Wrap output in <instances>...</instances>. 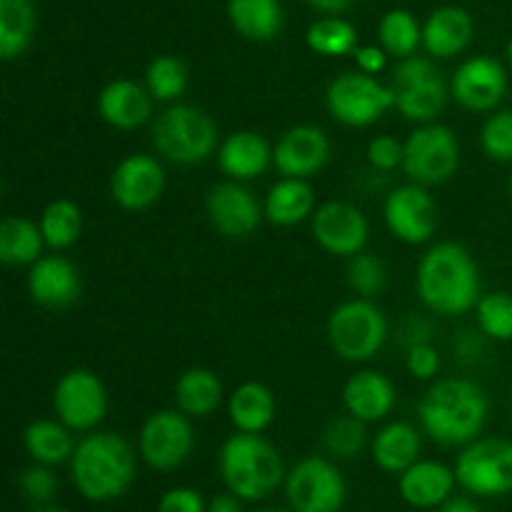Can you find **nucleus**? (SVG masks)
Instances as JSON below:
<instances>
[{"label":"nucleus","instance_id":"22","mask_svg":"<svg viewBox=\"0 0 512 512\" xmlns=\"http://www.w3.org/2000/svg\"><path fill=\"white\" fill-rule=\"evenodd\" d=\"M395 400H398V393H395L393 380L378 370H358L350 375L343 388L345 413L363 420L365 425L388 418L395 408Z\"/></svg>","mask_w":512,"mask_h":512},{"label":"nucleus","instance_id":"3","mask_svg":"<svg viewBox=\"0 0 512 512\" xmlns=\"http://www.w3.org/2000/svg\"><path fill=\"white\" fill-rule=\"evenodd\" d=\"M138 473L133 445L118 433H90L75 448L70 478L90 503H110L128 493Z\"/></svg>","mask_w":512,"mask_h":512},{"label":"nucleus","instance_id":"4","mask_svg":"<svg viewBox=\"0 0 512 512\" xmlns=\"http://www.w3.org/2000/svg\"><path fill=\"white\" fill-rule=\"evenodd\" d=\"M218 468L228 493L243 503L270 498L288 478L283 458L263 435H230L220 448Z\"/></svg>","mask_w":512,"mask_h":512},{"label":"nucleus","instance_id":"14","mask_svg":"<svg viewBox=\"0 0 512 512\" xmlns=\"http://www.w3.org/2000/svg\"><path fill=\"white\" fill-rule=\"evenodd\" d=\"M383 218L393 238L408 245H425L438 233V203L433 193L418 183L398 185L383 203Z\"/></svg>","mask_w":512,"mask_h":512},{"label":"nucleus","instance_id":"28","mask_svg":"<svg viewBox=\"0 0 512 512\" xmlns=\"http://www.w3.org/2000/svg\"><path fill=\"white\" fill-rule=\"evenodd\" d=\"M173 398L175 410L188 418H208L223 405V380L210 368H190L175 380Z\"/></svg>","mask_w":512,"mask_h":512},{"label":"nucleus","instance_id":"47","mask_svg":"<svg viewBox=\"0 0 512 512\" xmlns=\"http://www.w3.org/2000/svg\"><path fill=\"white\" fill-rule=\"evenodd\" d=\"M208 512H245L243 500L235 498L233 493H220L213 495V500L208 503Z\"/></svg>","mask_w":512,"mask_h":512},{"label":"nucleus","instance_id":"37","mask_svg":"<svg viewBox=\"0 0 512 512\" xmlns=\"http://www.w3.org/2000/svg\"><path fill=\"white\" fill-rule=\"evenodd\" d=\"M380 43H383L385 53L395 55V58H413L418 50L423 33L420 25L408 10H390L380 23Z\"/></svg>","mask_w":512,"mask_h":512},{"label":"nucleus","instance_id":"11","mask_svg":"<svg viewBox=\"0 0 512 512\" xmlns=\"http://www.w3.org/2000/svg\"><path fill=\"white\" fill-rule=\"evenodd\" d=\"M55 420L78 433H90L108 415V390L88 368L68 370L53 388Z\"/></svg>","mask_w":512,"mask_h":512},{"label":"nucleus","instance_id":"45","mask_svg":"<svg viewBox=\"0 0 512 512\" xmlns=\"http://www.w3.org/2000/svg\"><path fill=\"white\" fill-rule=\"evenodd\" d=\"M158 512H208V503L198 490L173 488L160 498Z\"/></svg>","mask_w":512,"mask_h":512},{"label":"nucleus","instance_id":"46","mask_svg":"<svg viewBox=\"0 0 512 512\" xmlns=\"http://www.w3.org/2000/svg\"><path fill=\"white\" fill-rule=\"evenodd\" d=\"M355 63H358L360 73L373 75L380 73L385 68V50L375 48V45H365V48L355 50Z\"/></svg>","mask_w":512,"mask_h":512},{"label":"nucleus","instance_id":"7","mask_svg":"<svg viewBox=\"0 0 512 512\" xmlns=\"http://www.w3.org/2000/svg\"><path fill=\"white\" fill-rule=\"evenodd\" d=\"M390 88L395 93V110L410 123L428 125L440 118L450 98V85L433 65V60L405 58L395 65L390 75Z\"/></svg>","mask_w":512,"mask_h":512},{"label":"nucleus","instance_id":"44","mask_svg":"<svg viewBox=\"0 0 512 512\" xmlns=\"http://www.w3.org/2000/svg\"><path fill=\"white\" fill-rule=\"evenodd\" d=\"M405 365H408V373L415 380H435L443 360H440V353L430 343H415L408 348Z\"/></svg>","mask_w":512,"mask_h":512},{"label":"nucleus","instance_id":"1","mask_svg":"<svg viewBox=\"0 0 512 512\" xmlns=\"http://www.w3.org/2000/svg\"><path fill=\"white\" fill-rule=\"evenodd\" d=\"M488 413V393L468 378L435 380L418 405L423 433L443 448L475 443L488 423Z\"/></svg>","mask_w":512,"mask_h":512},{"label":"nucleus","instance_id":"5","mask_svg":"<svg viewBox=\"0 0 512 512\" xmlns=\"http://www.w3.org/2000/svg\"><path fill=\"white\" fill-rule=\"evenodd\" d=\"M153 148L163 160L175 165H200L218 153V125L195 105H168L153 120Z\"/></svg>","mask_w":512,"mask_h":512},{"label":"nucleus","instance_id":"42","mask_svg":"<svg viewBox=\"0 0 512 512\" xmlns=\"http://www.w3.org/2000/svg\"><path fill=\"white\" fill-rule=\"evenodd\" d=\"M18 485L20 493L25 495V500L38 505V508H48L60 488L58 475H55L53 468H48V465H30V468H25L23 473H20Z\"/></svg>","mask_w":512,"mask_h":512},{"label":"nucleus","instance_id":"20","mask_svg":"<svg viewBox=\"0 0 512 512\" xmlns=\"http://www.w3.org/2000/svg\"><path fill=\"white\" fill-rule=\"evenodd\" d=\"M28 293L40 308L65 310L83 295V278L68 258L43 255L28 273Z\"/></svg>","mask_w":512,"mask_h":512},{"label":"nucleus","instance_id":"49","mask_svg":"<svg viewBox=\"0 0 512 512\" xmlns=\"http://www.w3.org/2000/svg\"><path fill=\"white\" fill-rule=\"evenodd\" d=\"M308 3L313 5L315 10H320V13H343V10H348L355 0H308Z\"/></svg>","mask_w":512,"mask_h":512},{"label":"nucleus","instance_id":"17","mask_svg":"<svg viewBox=\"0 0 512 512\" xmlns=\"http://www.w3.org/2000/svg\"><path fill=\"white\" fill-rule=\"evenodd\" d=\"M508 93V73L503 63L490 55L470 58L455 70L450 80V98L470 113H490Z\"/></svg>","mask_w":512,"mask_h":512},{"label":"nucleus","instance_id":"52","mask_svg":"<svg viewBox=\"0 0 512 512\" xmlns=\"http://www.w3.org/2000/svg\"><path fill=\"white\" fill-rule=\"evenodd\" d=\"M508 193H510V200H512V173H510V183H508Z\"/></svg>","mask_w":512,"mask_h":512},{"label":"nucleus","instance_id":"19","mask_svg":"<svg viewBox=\"0 0 512 512\" xmlns=\"http://www.w3.org/2000/svg\"><path fill=\"white\" fill-rule=\"evenodd\" d=\"M330 138L318 125H293L273 145V165L283 178L308 180L330 163Z\"/></svg>","mask_w":512,"mask_h":512},{"label":"nucleus","instance_id":"29","mask_svg":"<svg viewBox=\"0 0 512 512\" xmlns=\"http://www.w3.org/2000/svg\"><path fill=\"white\" fill-rule=\"evenodd\" d=\"M473 38V20L463 8H440L423 28V45L433 58H455Z\"/></svg>","mask_w":512,"mask_h":512},{"label":"nucleus","instance_id":"39","mask_svg":"<svg viewBox=\"0 0 512 512\" xmlns=\"http://www.w3.org/2000/svg\"><path fill=\"white\" fill-rule=\"evenodd\" d=\"M355 28L340 18H325L310 25L308 45L320 55L340 58V55L355 53Z\"/></svg>","mask_w":512,"mask_h":512},{"label":"nucleus","instance_id":"13","mask_svg":"<svg viewBox=\"0 0 512 512\" xmlns=\"http://www.w3.org/2000/svg\"><path fill=\"white\" fill-rule=\"evenodd\" d=\"M283 488L293 512H340L348 495L340 470L320 455L295 463Z\"/></svg>","mask_w":512,"mask_h":512},{"label":"nucleus","instance_id":"38","mask_svg":"<svg viewBox=\"0 0 512 512\" xmlns=\"http://www.w3.org/2000/svg\"><path fill=\"white\" fill-rule=\"evenodd\" d=\"M480 333L495 343H512V293L493 290L475 305Z\"/></svg>","mask_w":512,"mask_h":512},{"label":"nucleus","instance_id":"34","mask_svg":"<svg viewBox=\"0 0 512 512\" xmlns=\"http://www.w3.org/2000/svg\"><path fill=\"white\" fill-rule=\"evenodd\" d=\"M38 225L48 248L68 250L78 243L83 233V210L75 200L58 198L45 205Z\"/></svg>","mask_w":512,"mask_h":512},{"label":"nucleus","instance_id":"40","mask_svg":"<svg viewBox=\"0 0 512 512\" xmlns=\"http://www.w3.org/2000/svg\"><path fill=\"white\" fill-rule=\"evenodd\" d=\"M345 278H348L350 290H353L358 298L373 300L375 295L383 293L385 285H388V270H385V263L378 255L360 253L348 260Z\"/></svg>","mask_w":512,"mask_h":512},{"label":"nucleus","instance_id":"51","mask_svg":"<svg viewBox=\"0 0 512 512\" xmlns=\"http://www.w3.org/2000/svg\"><path fill=\"white\" fill-rule=\"evenodd\" d=\"M508 60H510V68H512V40H510V45H508Z\"/></svg>","mask_w":512,"mask_h":512},{"label":"nucleus","instance_id":"27","mask_svg":"<svg viewBox=\"0 0 512 512\" xmlns=\"http://www.w3.org/2000/svg\"><path fill=\"white\" fill-rule=\"evenodd\" d=\"M265 220L278 228H295L315 215V193L308 180L280 178L263 200Z\"/></svg>","mask_w":512,"mask_h":512},{"label":"nucleus","instance_id":"21","mask_svg":"<svg viewBox=\"0 0 512 512\" xmlns=\"http://www.w3.org/2000/svg\"><path fill=\"white\" fill-rule=\"evenodd\" d=\"M98 115L103 123L118 130H138L153 118V98L145 85L118 78L98 95Z\"/></svg>","mask_w":512,"mask_h":512},{"label":"nucleus","instance_id":"9","mask_svg":"<svg viewBox=\"0 0 512 512\" xmlns=\"http://www.w3.org/2000/svg\"><path fill=\"white\" fill-rule=\"evenodd\" d=\"M460 168V143L458 135L443 123L418 125L405 140L403 170L410 183L423 188L443 185L458 173Z\"/></svg>","mask_w":512,"mask_h":512},{"label":"nucleus","instance_id":"41","mask_svg":"<svg viewBox=\"0 0 512 512\" xmlns=\"http://www.w3.org/2000/svg\"><path fill=\"white\" fill-rule=\"evenodd\" d=\"M480 148L495 163H512V110H495L480 128Z\"/></svg>","mask_w":512,"mask_h":512},{"label":"nucleus","instance_id":"43","mask_svg":"<svg viewBox=\"0 0 512 512\" xmlns=\"http://www.w3.org/2000/svg\"><path fill=\"white\" fill-rule=\"evenodd\" d=\"M368 163L375 173H393V170L403 168V158H405V143H400L395 135H375L373 140L368 143Z\"/></svg>","mask_w":512,"mask_h":512},{"label":"nucleus","instance_id":"24","mask_svg":"<svg viewBox=\"0 0 512 512\" xmlns=\"http://www.w3.org/2000/svg\"><path fill=\"white\" fill-rule=\"evenodd\" d=\"M458 485L455 470L438 460H418L413 468L405 470L398 478L400 498L413 508H440L453 498V490Z\"/></svg>","mask_w":512,"mask_h":512},{"label":"nucleus","instance_id":"53","mask_svg":"<svg viewBox=\"0 0 512 512\" xmlns=\"http://www.w3.org/2000/svg\"><path fill=\"white\" fill-rule=\"evenodd\" d=\"M260 512H285V510H260Z\"/></svg>","mask_w":512,"mask_h":512},{"label":"nucleus","instance_id":"23","mask_svg":"<svg viewBox=\"0 0 512 512\" xmlns=\"http://www.w3.org/2000/svg\"><path fill=\"white\" fill-rule=\"evenodd\" d=\"M218 165L230 180L248 183L273 165V148L255 130H235L225 135L218 148Z\"/></svg>","mask_w":512,"mask_h":512},{"label":"nucleus","instance_id":"33","mask_svg":"<svg viewBox=\"0 0 512 512\" xmlns=\"http://www.w3.org/2000/svg\"><path fill=\"white\" fill-rule=\"evenodd\" d=\"M35 30L30 0H0V58L15 60L28 50Z\"/></svg>","mask_w":512,"mask_h":512},{"label":"nucleus","instance_id":"30","mask_svg":"<svg viewBox=\"0 0 512 512\" xmlns=\"http://www.w3.org/2000/svg\"><path fill=\"white\" fill-rule=\"evenodd\" d=\"M23 448L35 465L55 468L73 460L78 443L73 440V430L65 428L60 420L38 418L23 430Z\"/></svg>","mask_w":512,"mask_h":512},{"label":"nucleus","instance_id":"15","mask_svg":"<svg viewBox=\"0 0 512 512\" xmlns=\"http://www.w3.org/2000/svg\"><path fill=\"white\" fill-rule=\"evenodd\" d=\"M313 238L325 253L335 258H355L365 253L370 238V223L360 208L345 200H328L310 218Z\"/></svg>","mask_w":512,"mask_h":512},{"label":"nucleus","instance_id":"8","mask_svg":"<svg viewBox=\"0 0 512 512\" xmlns=\"http://www.w3.org/2000/svg\"><path fill=\"white\" fill-rule=\"evenodd\" d=\"M455 480L475 498H500L512 493V440L478 438L465 445L455 460Z\"/></svg>","mask_w":512,"mask_h":512},{"label":"nucleus","instance_id":"36","mask_svg":"<svg viewBox=\"0 0 512 512\" xmlns=\"http://www.w3.org/2000/svg\"><path fill=\"white\" fill-rule=\"evenodd\" d=\"M188 88V68L175 55H158L145 70V90L158 103L175 105Z\"/></svg>","mask_w":512,"mask_h":512},{"label":"nucleus","instance_id":"25","mask_svg":"<svg viewBox=\"0 0 512 512\" xmlns=\"http://www.w3.org/2000/svg\"><path fill=\"white\" fill-rule=\"evenodd\" d=\"M275 415H278V400L273 390L258 380H245L230 393L228 418L235 433L263 435L273 425Z\"/></svg>","mask_w":512,"mask_h":512},{"label":"nucleus","instance_id":"48","mask_svg":"<svg viewBox=\"0 0 512 512\" xmlns=\"http://www.w3.org/2000/svg\"><path fill=\"white\" fill-rule=\"evenodd\" d=\"M440 512H483L473 498H465V495H453L448 503L440 505Z\"/></svg>","mask_w":512,"mask_h":512},{"label":"nucleus","instance_id":"32","mask_svg":"<svg viewBox=\"0 0 512 512\" xmlns=\"http://www.w3.org/2000/svg\"><path fill=\"white\" fill-rule=\"evenodd\" d=\"M228 13L235 30L250 40H273L283 28L278 0H230Z\"/></svg>","mask_w":512,"mask_h":512},{"label":"nucleus","instance_id":"6","mask_svg":"<svg viewBox=\"0 0 512 512\" xmlns=\"http://www.w3.org/2000/svg\"><path fill=\"white\" fill-rule=\"evenodd\" d=\"M388 340V318L365 298L340 303L328 318V343L345 363H368Z\"/></svg>","mask_w":512,"mask_h":512},{"label":"nucleus","instance_id":"35","mask_svg":"<svg viewBox=\"0 0 512 512\" xmlns=\"http://www.w3.org/2000/svg\"><path fill=\"white\" fill-rule=\"evenodd\" d=\"M368 445V430L363 420L350 413L335 415L323 428V448L335 460H355Z\"/></svg>","mask_w":512,"mask_h":512},{"label":"nucleus","instance_id":"12","mask_svg":"<svg viewBox=\"0 0 512 512\" xmlns=\"http://www.w3.org/2000/svg\"><path fill=\"white\" fill-rule=\"evenodd\" d=\"M195 448V430L180 410H158L148 415L138 435L140 458L158 473H170L188 463Z\"/></svg>","mask_w":512,"mask_h":512},{"label":"nucleus","instance_id":"18","mask_svg":"<svg viewBox=\"0 0 512 512\" xmlns=\"http://www.w3.org/2000/svg\"><path fill=\"white\" fill-rule=\"evenodd\" d=\"M165 168L155 155L133 153L115 165L110 175V195L115 205L123 210L138 213L148 210L163 198Z\"/></svg>","mask_w":512,"mask_h":512},{"label":"nucleus","instance_id":"31","mask_svg":"<svg viewBox=\"0 0 512 512\" xmlns=\"http://www.w3.org/2000/svg\"><path fill=\"white\" fill-rule=\"evenodd\" d=\"M45 238L30 218L8 215L0 223V263L8 268H33L43 258Z\"/></svg>","mask_w":512,"mask_h":512},{"label":"nucleus","instance_id":"16","mask_svg":"<svg viewBox=\"0 0 512 512\" xmlns=\"http://www.w3.org/2000/svg\"><path fill=\"white\" fill-rule=\"evenodd\" d=\"M205 213L215 233L223 238L240 240L253 235L265 218L258 195L238 180L215 183L205 195Z\"/></svg>","mask_w":512,"mask_h":512},{"label":"nucleus","instance_id":"2","mask_svg":"<svg viewBox=\"0 0 512 512\" xmlns=\"http://www.w3.org/2000/svg\"><path fill=\"white\" fill-rule=\"evenodd\" d=\"M415 290L435 315H463L475 310L480 295V270L468 248L460 243H435L420 258Z\"/></svg>","mask_w":512,"mask_h":512},{"label":"nucleus","instance_id":"10","mask_svg":"<svg viewBox=\"0 0 512 512\" xmlns=\"http://www.w3.org/2000/svg\"><path fill=\"white\" fill-rule=\"evenodd\" d=\"M325 105L333 120L345 128H370L390 108H395V93L373 75L343 73L325 90Z\"/></svg>","mask_w":512,"mask_h":512},{"label":"nucleus","instance_id":"50","mask_svg":"<svg viewBox=\"0 0 512 512\" xmlns=\"http://www.w3.org/2000/svg\"><path fill=\"white\" fill-rule=\"evenodd\" d=\"M35 512H70V510H63V508H53V505H48V508H38Z\"/></svg>","mask_w":512,"mask_h":512},{"label":"nucleus","instance_id":"26","mask_svg":"<svg viewBox=\"0 0 512 512\" xmlns=\"http://www.w3.org/2000/svg\"><path fill=\"white\" fill-rule=\"evenodd\" d=\"M420 450H423L420 430L405 420H393V423L383 425L370 440L375 465L385 473L403 475L405 470L418 463Z\"/></svg>","mask_w":512,"mask_h":512}]
</instances>
